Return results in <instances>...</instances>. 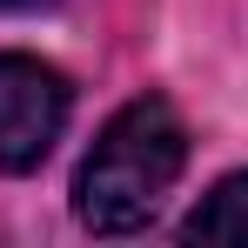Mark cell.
Returning <instances> with one entry per match:
<instances>
[{
    "label": "cell",
    "instance_id": "obj_2",
    "mask_svg": "<svg viewBox=\"0 0 248 248\" xmlns=\"http://www.w3.org/2000/svg\"><path fill=\"white\" fill-rule=\"evenodd\" d=\"M74 121V81L20 47H0V174H34Z\"/></svg>",
    "mask_w": 248,
    "mask_h": 248
},
{
    "label": "cell",
    "instance_id": "obj_3",
    "mask_svg": "<svg viewBox=\"0 0 248 248\" xmlns=\"http://www.w3.org/2000/svg\"><path fill=\"white\" fill-rule=\"evenodd\" d=\"M181 248H248V168L221 174L174 228Z\"/></svg>",
    "mask_w": 248,
    "mask_h": 248
},
{
    "label": "cell",
    "instance_id": "obj_4",
    "mask_svg": "<svg viewBox=\"0 0 248 248\" xmlns=\"http://www.w3.org/2000/svg\"><path fill=\"white\" fill-rule=\"evenodd\" d=\"M0 7H47V0H0Z\"/></svg>",
    "mask_w": 248,
    "mask_h": 248
},
{
    "label": "cell",
    "instance_id": "obj_1",
    "mask_svg": "<svg viewBox=\"0 0 248 248\" xmlns=\"http://www.w3.org/2000/svg\"><path fill=\"white\" fill-rule=\"evenodd\" d=\"M188 168V121L161 94L121 101L74 168V221L87 235H141Z\"/></svg>",
    "mask_w": 248,
    "mask_h": 248
}]
</instances>
